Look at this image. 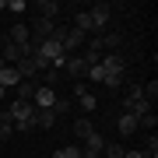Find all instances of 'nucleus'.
I'll return each mask as SVG.
<instances>
[{"label":"nucleus","mask_w":158,"mask_h":158,"mask_svg":"<svg viewBox=\"0 0 158 158\" xmlns=\"http://www.w3.org/2000/svg\"><path fill=\"white\" fill-rule=\"evenodd\" d=\"M4 116L18 127V123H25V119H32V116H35V106H32V102H25V98H14V102H11V109H7Z\"/></svg>","instance_id":"1"},{"label":"nucleus","mask_w":158,"mask_h":158,"mask_svg":"<svg viewBox=\"0 0 158 158\" xmlns=\"http://www.w3.org/2000/svg\"><path fill=\"white\" fill-rule=\"evenodd\" d=\"M32 106H35V109H53V106H56V91H53L49 85H35Z\"/></svg>","instance_id":"2"},{"label":"nucleus","mask_w":158,"mask_h":158,"mask_svg":"<svg viewBox=\"0 0 158 158\" xmlns=\"http://www.w3.org/2000/svg\"><path fill=\"white\" fill-rule=\"evenodd\" d=\"M102 148H106V137L98 134V130H91V134L85 137V148H81V158H98Z\"/></svg>","instance_id":"3"},{"label":"nucleus","mask_w":158,"mask_h":158,"mask_svg":"<svg viewBox=\"0 0 158 158\" xmlns=\"http://www.w3.org/2000/svg\"><path fill=\"white\" fill-rule=\"evenodd\" d=\"M28 32L35 35L32 42H46V39H53V32H56V21H46V18H35Z\"/></svg>","instance_id":"4"},{"label":"nucleus","mask_w":158,"mask_h":158,"mask_svg":"<svg viewBox=\"0 0 158 158\" xmlns=\"http://www.w3.org/2000/svg\"><path fill=\"white\" fill-rule=\"evenodd\" d=\"M98 67L106 74H113V77H123V56H119V53H102Z\"/></svg>","instance_id":"5"},{"label":"nucleus","mask_w":158,"mask_h":158,"mask_svg":"<svg viewBox=\"0 0 158 158\" xmlns=\"http://www.w3.org/2000/svg\"><path fill=\"white\" fill-rule=\"evenodd\" d=\"M91 28H106V25H109V18H113V7H109V4H95V7H91Z\"/></svg>","instance_id":"6"},{"label":"nucleus","mask_w":158,"mask_h":158,"mask_svg":"<svg viewBox=\"0 0 158 158\" xmlns=\"http://www.w3.org/2000/svg\"><path fill=\"white\" fill-rule=\"evenodd\" d=\"M21 56H25V53H21V46H14V42H7V39H4V49H0V60H4L7 67H14V63L21 60Z\"/></svg>","instance_id":"7"},{"label":"nucleus","mask_w":158,"mask_h":158,"mask_svg":"<svg viewBox=\"0 0 158 158\" xmlns=\"http://www.w3.org/2000/svg\"><path fill=\"white\" fill-rule=\"evenodd\" d=\"M7 42H14V46H28V42H32L28 25H14V28H11V35H7Z\"/></svg>","instance_id":"8"},{"label":"nucleus","mask_w":158,"mask_h":158,"mask_svg":"<svg viewBox=\"0 0 158 158\" xmlns=\"http://www.w3.org/2000/svg\"><path fill=\"white\" fill-rule=\"evenodd\" d=\"M63 67H67V74H70V77H85L88 63L81 60V56H67V60H63Z\"/></svg>","instance_id":"9"},{"label":"nucleus","mask_w":158,"mask_h":158,"mask_svg":"<svg viewBox=\"0 0 158 158\" xmlns=\"http://www.w3.org/2000/svg\"><path fill=\"white\" fill-rule=\"evenodd\" d=\"M116 127H119V134H123V137H130V134H134L137 127H141V123H137V116H130V113H119Z\"/></svg>","instance_id":"10"},{"label":"nucleus","mask_w":158,"mask_h":158,"mask_svg":"<svg viewBox=\"0 0 158 158\" xmlns=\"http://www.w3.org/2000/svg\"><path fill=\"white\" fill-rule=\"evenodd\" d=\"M35 11H39V18H46V21H56V14H60V4H56V0H42V4L35 7Z\"/></svg>","instance_id":"11"},{"label":"nucleus","mask_w":158,"mask_h":158,"mask_svg":"<svg viewBox=\"0 0 158 158\" xmlns=\"http://www.w3.org/2000/svg\"><path fill=\"white\" fill-rule=\"evenodd\" d=\"M74 95H77V102H81V109H85V113H95V95H88V88H85V85L74 88Z\"/></svg>","instance_id":"12"},{"label":"nucleus","mask_w":158,"mask_h":158,"mask_svg":"<svg viewBox=\"0 0 158 158\" xmlns=\"http://www.w3.org/2000/svg\"><path fill=\"white\" fill-rule=\"evenodd\" d=\"M56 113H53V109H35V127H42V130H49L53 123H56Z\"/></svg>","instance_id":"13"},{"label":"nucleus","mask_w":158,"mask_h":158,"mask_svg":"<svg viewBox=\"0 0 158 158\" xmlns=\"http://www.w3.org/2000/svg\"><path fill=\"white\" fill-rule=\"evenodd\" d=\"M98 42H102V53H106V49H109V53H116V46L123 42V35H119V32H106Z\"/></svg>","instance_id":"14"},{"label":"nucleus","mask_w":158,"mask_h":158,"mask_svg":"<svg viewBox=\"0 0 158 158\" xmlns=\"http://www.w3.org/2000/svg\"><path fill=\"white\" fill-rule=\"evenodd\" d=\"M18 81H21V77H18V70H14V67H4V70H0V85H4L7 91L18 88Z\"/></svg>","instance_id":"15"},{"label":"nucleus","mask_w":158,"mask_h":158,"mask_svg":"<svg viewBox=\"0 0 158 158\" xmlns=\"http://www.w3.org/2000/svg\"><path fill=\"white\" fill-rule=\"evenodd\" d=\"M74 28H77V32H95V28H91V14L88 11H77V14H74Z\"/></svg>","instance_id":"16"},{"label":"nucleus","mask_w":158,"mask_h":158,"mask_svg":"<svg viewBox=\"0 0 158 158\" xmlns=\"http://www.w3.org/2000/svg\"><path fill=\"white\" fill-rule=\"evenodd\" d=\"M18 98H25V102H32V95H35V81H18Z\"/></svg>","instance_id":"17"},{"label":"nucleus","mask_w":158,"mask_h":158,"mask_svg":"<svg viewBox=\"0 0 158 158\" xmlns=\"http://www.w3.org/2000/svg\"><path fill=\"white\" fill-rule=\"evenodd\" d=\"M11 134H14V123L7 116H0V141H11Z\"/></svg>","instance_id":"18"},{"label":"nucleus","mask_w":158,"mask_h":158,"mask_svg":"<svg viewBox=\"0 0 158 158\" xmlns=\"http://www.w3.org/2000/svg\"><path fill=\"white\" fill-rule=\"evenodd\" d=\"M74 134H77L81 141H85V137L91 134V119H77V123H74Z\"/></svg>","instance_id":"19"},{"label":"nucleus","mask_w":158,"mask_h":158,"mask_svg":"<svg viewBox=\"0 0 158 158\" xmlns=\"http://www.w3.org/2000/svg\"><path fill=\"white\" fill-rule=\"evenodd\" d=\"M56 158H81V148H77V144H67V148L56 151Z\"/></svg>","instance_id":"20"},{"label":"nucleus","mask_w":158,"mask_h":158,"mask_svg":"<svg viewBox=\"0 0 158 158\" xmlns=\"http://www.w3.org/2000/svg\"><path fill=\"white\" fill-rule=\"evenodd\" d=\"M102 155H106V158H123V144H106Z\"/></svg>","instance_id":"21"},{"label":"nucleus","mask_w":158,"mask_h":158,"mask_svg":"<svg viewBox=\"0 0 158 158\" xmlns=\"http://www.w3.org/2000/svg\"><path fill=\"white\" fill-rule=\"evenodd\" d=\"M85 77H88V81H98V85H102V77H106V70H102L98 63H95V67H88V70H85Z\"/></svg>","instance_id":"22"},{"label":"nucleus","mask_w":158,"mask_h":158,"mask_svg":"<svg viewBox=\"0 0 158 158\" xmlns=\"http://www.w3.org/2000/svg\"><path fill=\"white\" fill-rule=\"evenodd\" d=\"M7 11H11V14H25V11H28V4H25V0H11Z\"/></svg>","instance_id":"23"},{"label":"nucleus","mask_w":158,"mask_h":158,"mask_svg":"<svg viewBox=\"0 0 158 158\" xmlns=\"http://www.w3.org/2000/svg\"><path fill=\"white\" fill-rule=\"evenodd\" d=\"M137 123H144L148 130H155V123H158V119H155V113H148V116H141V119H137Z\"/></svg>","instance_id":"24"},{"label":"nucleus","mask_w":158,"mask_h":158,"mask_svg":"<svg viewBox=\"0 0 158 158\" xmlns=\"http://www.w3.org/2000/svg\"><path fill=\"white\" fill-rule=\"evenodd\" d=\"M123 158H144V151H123Z\"/></svg>","instance_id":"25"},{"label":"nucleus","mask_w":158,"mask_h":158,"mask_svg":"<svg viewBox=\"0 0 158 158\" xmlns=\"http://www.w3.org/2000/svg\"><path fill=\"white\" fill-rule=\"evenodd\" d=\"M4 95H7V88H4V85H0V98H4Z\"/></svg>","instance_id":"26"},{"label":"nucleus","mask_w":158,"mask_h":158,"mask_svg":"<svg viewBox=\"0 0 158 158\" xmlns=\"http://www.w3.org/2000/svg\"><path fill=\"white\" fill-rule=\"evenodd\" d=\"M4 67H7V63H4V60H0V70H4Z\"/></svg>","instance_id":"27"},{"label":"nucleus","mask_w":158,"mask_h":158,"mask_svg":"<svg viewBox=\"0 0 158 158\" xmlns=\"http://www.w3.org/2000/svg\"><path fill=\"white\" fill-rule=\"evenodd\" d=\"M0 49H4V39H0Z\"/></svg>","instance_id":"28"},{"label":"nucleus","mask_w":158,"mask_h":158,"mask_svg":"<svg viewBox=\"0 0 158 158\" xmlns=\"http://www.w3.org/2000/svg\"><path fill=\"white\" fill-rule=\"evenodd\" d=\"M0 116H4V113H0Z\"/></svg>","instance_id":"29"}]
</instances>
